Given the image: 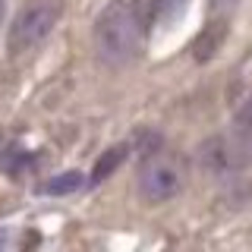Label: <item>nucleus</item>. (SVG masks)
Wrapping results in <instances>:
<instances>
[{
	"label": "nucleus",
	"mask_w": 252,
	"mask_h": 252,
	"mask_svg": "<svg viewBox=\"0 0 252 252\" xmlns=\"http://www.w3.org/2000/svg\"><path fill=\"white\" fill-rule=\"evenodd\" d=\"M145 44V26L139 13L126 0H110L94 19V47L98 57L110 66H126L142 54Z\"/></svg>",
	"instance_id": "f257e3e1"
},
{
	"label": "nucleus",
	"mask_w": 252,
	"mask_h": 252,
	"mask_svg": "<svg viewBox=\"0 0 252 252\" xmlns=\"http://www.w3.org/2000/svg\"><path fill=\"white\" fill-rule=\"evenodd\" d=\"M186 183V170H183V161L173 155H164V152H155L148 158H142L139 164V195L142 202L148 205H161V202H170L173 195L183 189Z\"/></svg>",
	"instance_id": "7ed1b4c3"
},
{
	"label": "nucleus",
	"mask_w": 252,
	"mask_h": 252,
	"mask_svg": "<svg viewBox=\"0 0 252 252\" xmlns=\"http://www.w3.org/2000/svg\"><path fill=\"white\" fill-rule=\"evenodd\" d=\"M3 13H6V0H0V22H3Z\"/></svg>",
	"instance_id": "f8f14e48"
},
{
	"label": "nucleus",
	"mask_w": 252,
	"mask_h": 252,
	"mask_svg": "<svg viewBox=\"0 0 252 252\" xmlns=\"http://www.w3.org/2000/svg\"><path fill=\"white\" fill-rule=\"evenodd\" d=\"M199 158H202L205 167H211V170H236V167H246L252 161V142L246 136L218 132V136L205 139L199 145Z\"/></svg>",
	"instance_id": "20e7f679"
},
{
	"label": "nucleus",
	"mask_w": 252,
	"mask_h": 252,
	"mask_svg": "<svg viewBox=\"0 0 252 252\" xmlns=\"http://www.w3.org/2000/svg\"><path fill=\"white\" fill-rule=\"evenodd\" d=\"M126 155H129V145H114V148H107V152L98 158L94 170H92V183H104L110 173H114V170L126 161Z\"/></svg>",
	"instance_id": "423d86ee"
},
{
	"label": "nucleus",
	"mask_w": 252,
	"mask_h": 252,
	"mask_svg": "<svg viewBox=\"0 0 252 252\" xmlns=\"http://www.w3.org/2000/svg\"><path fill=\"white\" fill-rule=\"evenodd\" d=\"M236 126H240V129H246V132H252V98L243 101V107L236 110Z\"/></svg>",
	"instance_id": "1a4fd4ad"
},
{
	"label": "nucleus",
	"mask_w": 252,
	"mask_h": 252,
	"mask_svg": "<svg viewBox=\"0 0 252 252\" xmlns=\"http://www.w3.org/2000/svg\"><path fill=\"white\" fill-rule=\"evenodd\" d=\"M60 16H63V0H26L22 10L16 13L10 32H6L10 57H22V54L35 51L57 29Z\"/></svg>",
	"instance_id": "f03ea898"
},
{
	"label": "nucleus",
	"mask_w": 252,
	"mask_h": 252,
	"mask_svg": "<svg viewBox=\"0 0 252 252\" xmlns=\"http://www.w3.org/2000/svg\"><path fill=\"white\" fill-rule=\"evenodd\" d=\"M6 249V230H0V252Z\"/></svg>",
	"instance_id": "9b49d317"
},
{
	"label": "nucleus",
	"mask_w": 252,
	"mask_h": 252,
	"mask_svg": "<svg viewBox=\"0 0 252 252\" xmlns=\"http://www.w3.org/2000/svg\"><path fill=\"white\" fill-rule=\"evenodd\" d=\"M82 183H85V180H82L79 170H66V173L51 177L38 192H41V195H69V192H76V189H82Z\"/></svg>",
	"instance_id": "0eeeda50"
},
{
	"label": "nucleus",
	"mask_w": 252,
	"mask_h": 252,
	"mask_svg": "<svg viewBox=\"0 0 252 252\" xmlns=\"http://www.w3.org/2000/svg\"><path fill=\"white\" fill-rule=\"evenodd\" d=\"M208 3H211V13H230L240 0H208Z\"/></svg>",
	"instance_id": "9d476101"
},
{
	"label": "nucleus",
	"mask_w": 252,
	"mask_h": 252,
	"mask_svg": "<svg viewBox=\"0 0 252 252\" xmlns=\"http://www.w3.org/2000/svg\"><path fill=\"white\" fill-rule=\"evenodd\" d=\"M0 145H3V132H0Z\"/></svg>",
	"instance_id": "ddd939ff"
},
{
	"label": "nucleus",
	"mask_w": 252,
	"mask_h": 252,
	"mask_svg": "<svg viewBox=\"0 0 252 252\" xmlns=\"http://www.w3.org/2000/svg\"><path fill=\"white\" fill-rule=\"evenodd\" d=\"M227 32H230L227 19L215 16V19L202 29V35L192 41V57H195V63H208L211 57H215V54L220 51V44L227 41Z\"/></svg>",
	"instance_id": "39448f33"
},
{
	"label": "nucleus",
	"mask_w": 252,
	"mask_h": 252,
	"mask_svg": "<svg viewBox=\"0 0 252 252\" xmlns=\"http://www.w3.org/2000/svg\"><path fill=\"white\" fill-rule=\"evenodd\" d=\"M148 6H152V19L164 22V19H170V16H177L183 10L186 0H148Z\"/></svg>",
	"instance_id": "6e6552de"
}]
</instances>
